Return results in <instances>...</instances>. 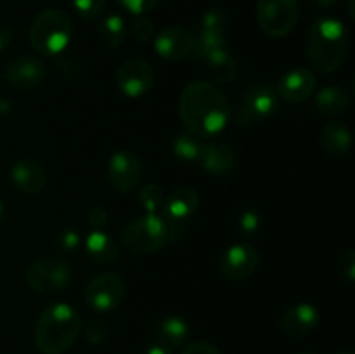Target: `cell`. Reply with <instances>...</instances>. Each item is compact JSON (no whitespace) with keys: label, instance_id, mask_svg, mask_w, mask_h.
<instances>
[{"label":"cell","instance_id":"f1b7e54d","mask_svg":"<svg viewBox=\"0 0 355 354\" xmlns=\"http://www.w3.org/2000/svg\"><path fill=\"white\" fill-rule=\"evenodd\" d=\"M128 30H130L132 37H134L139 44H148V42H151L156 35L155 23H153L146 14L135 16L134 19H132L130 28H128Z\"/></svg>","mask_w":355,"mask_h":354},{"label":"cell","instance_id":"836d02e7","mask_svg":"<svg viewBox=\"0 0 355 354\" xmlns=\"http://www.w3.org/2000/svg\"><path fill=\"white\" fill-rule=\"evenodd\" d=\"M107 333L110 328L103 321H92L85 330V337L90 344H103L107 339Z\"/></svg>","mask_w":355,"mask_h":354},{"label":"cell","instance_id":"8fae6325","mask_svg":"<svg viewBox=\"0 0 355 354\" xmlns=\"http://www.w3.org/2000/svg\"><path fill=\"white\" fill-rule=\"evenodd\" d=\"M106 176L113 189L118 193H132L137 189L142 179V162L135 153L120 149L111 156Z\"/></svg>","mask_w":355,"mask_h":354},{"label":"cell","instance_id":"d6a6232c","mask_svg":"<svg viewBox=\"0 0 355 354\" xmlns=\"http://www.w3.org/2000/svg\"><path fill=\"white\" fill-rule=\"evenodd\" d=\"M116 2L125 10L134 14V16H141V14H146L155 9L159 3V0H116Z\"/></svg>","mask_w":355,"mask_h":354},{"label":"cell","instance_id":"d4e9b609","mask_svg":"<svg viewBox=\"0 0 355 354\" xmlns=\"http://www.w3.org/2000/svg\"><path fill=\"white\" fill-rule=\"evenodd\" d=\"M97 37H99L101 44L106 47H120L127 38V24H125L123 17L118 14H110L104 17L97 26Z\"/></svg>","mask_w":355,"mask_h":354},{"label":"cell","instance_id":"44dd1931","mask_svg":"<svg viewBox=\"0 0 355 354\" xmlns=\"http://www.w3.org/2000/svg\"><path fill=\"white\" fill-rule=\"evenodd\" d=\"M85 250L96 264H113L120 255V246L103 229H96L85 239Z\"/></svg>","mask_w":355,"mask_h":354},{"label":"cell","instance_id":"ba28073f","mask_svg":"<svg viewBox=\"0 0 355 354\" xmlns=\"http://www.w3.org/2000/svg\"><path fill=\"white\" fill-rule=\"evenodd\" d=\"M297 0H257V23L272 38L291 33L298 21Z\"/></svg>","mask_w":355,"mask_h":354},{"label":"cell","instance_id":"1f68e13d","mask_svg":"<svg viewBox=\"0 0 355 354\" xmlns=\"http://www.w3.org/2000/svg\"><path fill=\"white\" fill-rule=\"evenodd\" d=\"M260 224H262V217H260L259 212L245 210L241 215H239L238 226H239V231H241L243 235H248V236L255 235V233L260 229Z\"/></svg>","mask_w":355,"mask_h":354},{"label":"cell","instance_id":"8d00e7d4","mask_svg":"<svg viewBox=\"0 0 355 354\" xmlns=\"http://www.w3.org/2000/svg\"><path fill=\"white\" fill-rule=\"evenodd\" d=\"M58 71L61 73V76L64 78H75L76 73H78V62L71 58H62L58 61Z\"/></svg>","mask_w":355,"mask_h":354},{"label":"cell","instance_id":"e0dca14e","mask_svg":"<svg viewBox=\"0 0 355 354\" xmlns=\"http://www.w3.org/2000/svg\"><path fill=\"white\" fill-rule=\"evenodd\" d=\"M319 323V312L309 302H300L288 307L279 318V328L290 339H304L315 330Z\"/></svg>","mask_w":355,"mask_h":354},{"label":"cell","instance_id":"484cf974","mask_svg":"<svg viewBox=\"0 0 355 354\" xmlns=\"http://www.w3.org/2000/svg\"><path fill=\"white\" fill-rule=\"evenodd\" d=\"M201 148H203V142L200 141V137L189 134V132L179 134L175 137V141H173V155H175L180 162L198 163L201 155Z\"/></svg>","mask_w":355,"mask_h":354},{"label":"cell","instance_id":"52a82bcc","mask_svg":"<svg viewBox=\"0 0 355 354\" xmlns=\"http://www.w3.org/2000/svg\"><path fill=\"white\" fill-rule=\"evenodd\" d=\"M198 205H200V194L196 193V189L187 186L175 187L165 198L162 217L165 221L166 233H168V243L179 242L186 235L189 219L196 212Z\"/></svg>","mask_w":355,"mask_h":354},{"label":"cell","instance_id":"8992f818","mask_svg":"<svg viewBox=\"0 0 355 354\" xmlns=\"http://www.w3.org/2000/svg\"><path fill=\"white\" fill-rule=\"evenodd\" d=\"M71 267L64 259L55 255L35 260L26 271V281L31 290L42 295H55L64 292L71 283Z\"/></svg>","mask_w":355,"mask_h":354},{"label":"cell","instance_id":"ab89813d","mask_svg":"<svg viewBox=\"0 0 355 354\" xmlns=\"http://www.w3.org/2000/svg\"><path fill=\"white\" fill-rule=\"evenodd\" d=\"M146 354H172V349H170L168 346H165V344H162L158 340V342L151 344V346L148 347Z\"/></svg>","mask_w":355,"mask_h":354},{"label":"cell","instance_id":"4316f807","mask_svg":"<svg viewBox=\"0 0 355 354\" xmlns=\"http://www.w3.org/2000/svg\"><path fill=\"white\" fill-rule=\"evenodd\" d=\"M229 24H231L229 14L220 7H211L201 17L200 31L211 35H227Z\"/></svg>","mask_w":355,"mask_h":354},{"label":"cell","instance_id":"277c9868","mask_svg":"<svg viewBox=\"0 0 355 354\" xmlns=\"http://www.w3.org/2000/svg\"><path fill=\"white\" fill-rule=\"evenodd\" d=\"M73 38V23L61 9H45L33 19L30 42L42 56H58L66 51Z\"/></svg>","mask_w":355,"mask_h":354},{"label":"cell","instance_id":"7c38bea8","mask_svg":"<svg viewBox=\"0 0 355 354\" xmlns=\"http://www.w3.org/2000/svg\"><path fill=\"white\" fill-rule=\"evenodd\" d=\"M116 85L127 97H142L155 85V71L146 59L130 58L118 68Z\"/></svg>","mask_w":355,"mask_h":354},{"label":"cell","instance_id":"3957f363","mask_svg":"<svg viewBox=\"0 0 355 354\" xmlns=\"http://www.w3.org/2000/svg\"><path fill=\"white\" fill-rule=\"evenodd\" d=\"M82 332V318L73 305L55 302L35 323L33 340L42 354H64Z\"/></svg>","mask_w":355,"mask_h":354},{"label":"cell","instance_id":"4fadbf2b","mask_svg":"<svg viewBox=\"0 0 355 354\" xmlns=\"http://www.w3.org/2000/svg\"><path fill=\"white\" fill-rule=\"evenodd\" d=\"M153 40L158 56L168 61H180L194 52L196 35L182 24H168L162 28Z\"/></svg>","mask_w":355,"mask_h":354},{"label":"cell","instance_id":"7402d4cb","mask_svg":"<svg viewBox=\"0 0 355 354\" xmlns=\"http://www.w3.org/2000/svg\"><path fill=\"white\" fill-rule=\"evenodd\" d=\"M200 59L207 65L211 78L217 80L218 83L232 82L238 75V65H236V59L232 58L229 47L208 52V54L201 56Z\"/></svg>","mask_w":355,"mask_h":354},{"label":"cell","instance_id":"7a4b0ae2","mask_svg":"<svg viewBox=\"0 0 355 354\" xmlns=\"http://www.w3.org/2000/svg\"><path fill=\"white\" fill-rule=\"evenodd\" d=\"M350 49V33L336 17H321L305 35L309 62L321 73H335L345 62Z\"/></svg>","mask_w":355,"mask_h":354},{"label":"cell","instance_id":"f35d334b","mask_svg":"<svg viewBox=\"0 0 355 354\" xmlns=\"http://www.w3.org/2000/svg\"><path fill=\"white\" fill-rule=\"evenodd\" d=\"M10 38H12V28L6 21H0V51L10 44Z\"/></svg>","mask_w":355,"mask_h":354},{"label":"cell","instance_id":"74e56055","mask_svg":"<svg viewBox=\"0 0 355 354\" xmlns=\"http://www.w3.org/2000/svg\"><path fill=\"white\" fill-rule=\"evenodd\" d=\"M89 224L94 229H103L107 224V212L103 207H94L89 212Z\"/></svg>","mask_w":355,"mask_h":354},{"label":"cell","instance_id":"60d3db41","mask_svg":"<svg viewBox=\"0 0 355 354\" xmlns=\"http://www.w3.org/2000/svg\"><path fill=\"white\" fill-rule=\"evenodd\" d=\"M314 2L321 7H333V6H336L340 0H314Z\"/></svg>","mask_w":355,"mask_h":354},{"label":"cell","instance_id":"2e32d148","mask_svg":"<svg viewBox=\"0 0 355 354\" xmlns=\"http://www.w3.org/2000/svg\"><path fill=\"white\" fill-rule=\"evenodd\" d=\"M315 85H318V80H315L314 71H311L309 68H291L277 80L276 94L290 104H300L305 103L309 97H312V94L315 92Z\"/></svg>","mask_w":355,"mask_h":354},{"label":"cell","instance_id":"ffe728a7","mask_svg":"<svg viewBox=\"0 0 355 354\" xmlns=\"http://www.w3.org/2000/svg\"><path fill=\"white\" fill-rule=\"evenodd\" d=\"M321 146L328 155L345 156L352 148V132L343 121H328L321 130Z\"/></svg>","mask_w":355,"mask_h":354},{"label":"cell","instance_id":"4dcf8cb0","mask_svg":"<svg viewBox=\"0 0 355 354\" xmlns=\"http://www.w3.org/2000/svg\"><path fill=\"white\" fill-rule=\"evenodd\" d=\"M336 271L342 278L345 280L354 281L355 280V250L354 248H345L342 250V253L338 255L336 260Z\"/></svg>","mask_w":355,"mask_h":354},{"label":"cell","instance_id":"9c48e42d","mask_svg":"<svg viewBox=\"0 0 355 354\" xmlns=\"http://www.w3.org/2000/svg\"><path fill=\"white\" fill-rule=\"evenodd\" d=\"M277 110V94L267 83H255L241 97L238 111L234 115V124L238 127L266 121Z\"/></svg>","mask_w":355,"mask_h":354},{"label":"cell","instance_id":"b9f144b4","mask_svg":"<svg viewBox=\"0 0 355 354\" xmlns=\"http://www.w3.org/2000/svg\"><path fill=\"white\" fill-rule=\"evenodd\" d=\"M9 111H10V103H9V101H2V99H0V113L6 115V113H9Z\"/></svg>","mask_w":355,"mask_h":354},{"label":"cell","instance_id":"d590c367","mask_svg":"<svg viewBox=\"0 0 355 354\" xmlns=\"http://www.w3.org/2000/svg\"><path fill=\"white\" fill-rule=\"evenodd\" d=\"M180 354H224L217 346L210 342H203V340H198V342L189 344L186 349Z\"/></svg>","mask_w":355,"mask_h":354},{"label":"cell","instance_id":"5bb4252c","mask_svg":"<svg viewBox=\"0 0 355 354\" xmlns=\"http://www.w3.org/2000/svg\"><path fill=\"white\" fill-rule=\"evenodd\" d=\"M260 264V253L250 243L229 246L220 259V273L225 280L243 281L252 276Z\"/></svg>","mask_w":355,"mask_h":354},{"label":"cell","instance_id":"7bdbcfd3","mask_svg":"<svg viewBox=\"0 0 355 354\" xmlns=\"http://www.w3.org/2000/svg\"><path fill=\"white\" fill-rule=\"evenodd\" d=\"M2 219H3V203L0 201V222H2Z\"/></svg>","mask_w":355,"mask_h":354},{"label":"cell","instance_id":"e575fe53","mask_svg":"<svg viewBox=\"0 0 355 354\" xmlns=\"http://www.w3.org/2000/svg\"><path fill=\"white\" fill-rule=\"evenodd\" d=\"M58 245L59 248L66 250V252H73V250L78 248L80 235L76 231H73V229H64V231H61V235H59Z\"/></svg>","mask_w":355,"mask_h":354},{"label":"cell","instance_id":"cb8c5ba5","mask_svg":"<svg viewBox=\"0 0 355 354\" xmlns=\"http://www.w3.org/2000/svg\"><path fill=\"white\" fill-rule=\"evenodd\" d=\"M189 337V325L180 316H166L158 326V340L170 349L180 347Z\"/></svg>","mask_w":355,"mask_h":354},{"label":"cell","instance_id":"83f0119b","mask_svg":"<svg viewBox=\"0 0 355 354\" xmlns=\"http://www.w3.org/2000/svg\"><path fill=\"white\" fill-rule=\"evenodd\" d=\"M139 203L144 208L146 214H159L165 203V194L158 184H148L139 193Z\"/></svg>","mask_w":355,"mask_h":354},{"label":"cell","instance_id":"5b68a950","mask_svg":"<svg viewBox=\"0 0 355 354\" xmlns=\"http://www.w3.org/2000/svg\"><path fill=\"white\" fill-rule=\"evenodd\" d=\"M168 243L165 221L159 214H146L128 222L121 231V245L137 255H149Z\"/></svg>","mask_w":355,"mask_h":354},{"label":"cell","instance_id":"603a6c76","mask_svg":"<svg viewBox=\"0 0 355 354\" xmlns=\"http://www.w3.org/2000/svg\"><path fill=\"white\" fill-rule=\"evenodd\" d=\"M350 96L342 87L329 85L315 94V108L326 117H336L349 110Z\"/></svg>","mask_w":355,"mask_h":354},{"label":"cell","instance_id":"6da1fadb","mask_svg":"<svg viewBox=\"0 0 355 354\" xmlns=\"http://www.w3.org/2000/svg\"><path fill=\"white\" fill-rule=\"evenodd\" d=\"M179 115L187 132L196 137H214L231 121V104L217 85L196 80L184 87Z\"/></svg>","mask_w":355,"mask_h":354},{"label":"cell","instance_id":"d6986e66","mask_svg":"<svg viewBox=\"0 0 355 354\" xmlns=\"http://www.w3.org/2000/svg\"><path fill=\"white\" fill-rule=\"evenodd\" d=\"M201 169L207 174L215 177L225 176L231 172L236 165V153L225 142H208L201 148L200 160H198Z\"/></svg>","mask_w":355,"mask_h":354},{"label":"cell","instance_id":"9a60e30c","mask_svg":"<svg viewBox=\"0 0 355 354\" xmlns=\"http://www.w3.org/2000/svg\"><path fill=\"white\" fill-rule=\"evenodd\" d=\"M47 75L44 61L37 56H17L7 62L3 69V78L7 85L16 90H28L40 85Z\"/></svg>","mask_w":355,"mask_h":354},{"label":"cell","instance_id":"f546056e","mask_svg":"<svg viewBox=\"0 0 355 354\" xmlns=\"http://www.w3.org/2000/svg\"><path fill=\"white\" fill-rule=\"evenodd\" d=\"M76 14L82 19H94L104 10L106 0H71Z\"/></svg>","mask_w":355,"mask_h":354},{"label":"cell","instance_id":"ac0fdd59","mask_svg":"<svg viewBox=\"0 0 355 354\" xmlns=\"http://www.w3.org/2000/svg\"><path fill=\"white\" fill-rule=\"evenodd\" d=\"M10 183L14 184L17 191L24 194H38L44 191L47 184V174L45 169L35 160H17L10 167Z\"/></svg>","mask_w":355,"mask_h":354},{"label":"cell","instance_id":"ee69618b","mask_svg":"<svg viewBox=\"0 0 355 354\" xmlns=\"http://www.w3.org/2000/svg\"><path fill=\"white\" fill-rule=\"evenodd\" d=\"M300 354H312V353H307V351H304V353H300Z\"/></svg>","mask_w":355,"mask_h":354},{"label":"cell","instance_id":"30bf717a","mask_svg":"<svg viewBox=\"0 0 355 354\" xmlns=\"http://www.w3.org/2000/svg\"><path fill=\"white\" fill-rule=\"evenodd\" d=\"M125 283L116 273H99L89 281L85 288V301L97 312H110L123 302Z\"/></svg>","mask_w":355,"mask_h":354}]
</instances>
